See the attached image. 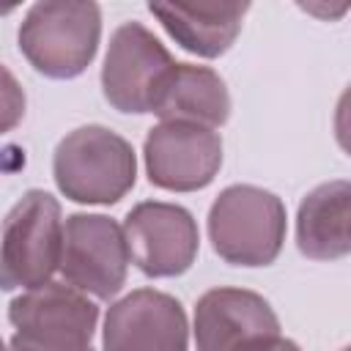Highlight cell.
I'll use <instances>...</instances> for the list:
<instances>
[{"label":"cell","instance_id":"cell-11","mask_svg":"<svg viewBox=\"0 0 351 351\" xmlns=\"http://www.w3.org/2000/svg\"><path fill=\"white\" fill-rule=\"evenodd\" d=\"M104 351H189V324L181 302L154 288H137L110 304L101 329Z\"/></svg>","mask_w":351,"mask_h":351},{"label":"cell","instance_id":"cell-7","mask_svg":"<svg viewBox=\"0 0 351 351\" xmlns=\"http://www.w3.org/2000/svg\"><path fill=\"white\" fill-rule=\"evenodd\" d=\"M173 63V55L145 25L123 22L110 36L101 66V93L118 112H151L154 93Z\"/></svg>","mask_w":351,"mask_h":351},{"label":"cell","instance_id":"cell-15","mask_svg":"<svg viewBox=\"0 0 351 351\" xmlns=\"http://www.w3.org/2000/svg\"><path fill=\"white\" fill-rule=\"evenodd\" d=\"M335 140L351 156V85L340 93L335 107Z\"/></svg>","mask_w":351,"mask_h":351},{"label":"cell","instance_id":"cell-9","mask_svg":"<svg viewBox=\"0 0 351 351\" xmlns=\"http://www.w3.org/2000/svg\"><path fill=\"white\" fill-rule=\"evenodd\" d=\"M148 181L167 192H197L222 167V140L214 129L195 123H156L143 145Z\"/></svg>","mask_w":351,"mask_h":351},{"label":"cell","instance_id":"cell-8","mask_svg":"<svg viewBox=\"0 0 351 351\" xmlns=\"http://www.w3.org/2000/svg\"><path fill=\"white\" fill-rule=\"evenodd\" d=\"M123 236L132 263L145 277L184 274L200 247L195 217L176 203L143 200L123 219Z\"/></svg>","mask_w":351,"mask_h":351},{"label":"cell","instance_id":"cell-6","mask_svg":"<svg viewBox=\"0 0 351 351\" xmlns=\"http://www.w3.org/2000/svg\"><path fill=\"white\" fill-rule=\"evenodd\" d=\"M129 261L123 225L104 214L66 217L60 274L69 285L107 302L123 288Z\"/></svg>","mask_w":351,"mask_h":351},{"label":"cell","instance_id":"cell-12","mask_svg":"<svg viewBox=\"0 0 351 351\" xmlns=\"http://www.w3.org/2000/svg\"><path fill=\"white\" fill-rule=\"evenodd\" d=\"M151 112L167 123L219 129L230 118V93L214 69L173 63L154 93Z\"/></svg>","mask_w":351,"mask_h":351},{"label":"cell","instance_id":"cell-5","mask_svg":"<svg viewBox=\"0 0 351 351\" xmlns=\"http://www.w3.org/2000/svg\"><path fill=\"white\" fill-rule=\"evenodd\" d=\"M60 203L44 189H27L3 222V291H33L47 285L63 258Z\"/></svg>","mask_w":351,"mask_h":351},{"label":"cell","instance_id":"cell-10","mask_svg":"<svg viewBox=\"0 0 351 351\" xmlns=\"http://www.w3.org/2000/svg\"><path fill=\"white\" fill-rule=\"evenodd\" d=\"M274 337H280V318L255 291L219 285L195 304L197 351H255Z\"/></svg>","mask_w":351,"mask_h":351},{"label":"cell","instance_id":"cell-2","mask_svg":"<svg viewBox=\"0 0 351 351\" xmlns=\"http://www.w3.org/2000/svg\"><path fill=\"white\" fill-rule=\"evenodd\" d=\"M101 41V11L96 3L44 0L27 8L19 25L25 60L49 80L80 77L96 58Z\"/></svg>","mask_w":351,"mask_h":351},{"label":"cell","instance_id":"cell-16","mask_svg":"<svg viewBox=\"0 0 351 351\" xmlns=\"http://www.w3.org/2000/svg\"><path fill=\"white\" fill-rule=\"evenodd\" d=\"M255 351H302L293 340H288V337H274V340H269V343H263L261 348H255Z\"/></svg>","mask_w":351,"mask_h":351},{"label":"cell","instance_id":"cell-13","mask_svg":"<svg viewBox=\"0 0 351 351\" xmlns=\"http://www.w3.org/2000/svg\"><path fill=\"white\" fill-rule=\"evenodd\" d=\"M170 38L197 58H219L241 30L250 3H148Z\"/></svg>","mask_w":351,"mask_h":351},{"label":"cell","instance_id":"cell-17","mask_svg":"<svg viewBox=\"0 0 351 351\" xmlns=\"http://www.w3.org/2000/svg\"><path fill=\"white\" fill-rule=\"evenodd\" d=\"M343 351H351V346H346V348H343Z\"/></svg>","mask_w":351,"mask_h":351},{"label":"cell","instance_id":"cell-1","mask_svg":"<svg viewBox=\"0 0 351 351\" xmlns=\"http://www.w3.org/2000/svg\"><path fill=\"white\" fill-rule=\"evenodd\" d=\"M58 189L85 206H112L137 181L134 148L118 132L88 123L69 132L52 154Z\"/></svg>","mask_w":351,"mask_h":351},{"label":"cell","instance_id":"cell-14","mask_svg":"<svg viewBox=\"0 0 351 351\" xmlns=\"http://www.w3.org/2000/svg\"><path fill=\"white\" fill-rule=\"evenodd\" d=\"M296 247L313 261H337L351 252V181H326L302 197Z\"/></svg>","mask_w":351,"mask_h":351},{"label":"cell","instance_id":"cell-3","mask_svg":"<svg viewBox=\"0 0 351 351\" xmlns=\"http://www.w3.org/2000/svg\"><path fill=\"white\" fill-rule=\"evenodd\" d=\"M208 239L230 266H269L285 241V206L252 184L225 186L208 208Z\"/></svg>","mask_w":351,"mask_h":351},{"label":"cell","instance_id":"cell-4","mask_svg":"<svg viewBox=\"0 0 351 351\" xmlns=\"http://www.w3.org/2000/svg\"><path fill=\"white\" fill-rule=\"evenodd\" d=\"M8 321V351H93L99 307L66 280H49L11 299Z\"/></svg>","mask_w":351,"mask_h":351}]
</instances>
